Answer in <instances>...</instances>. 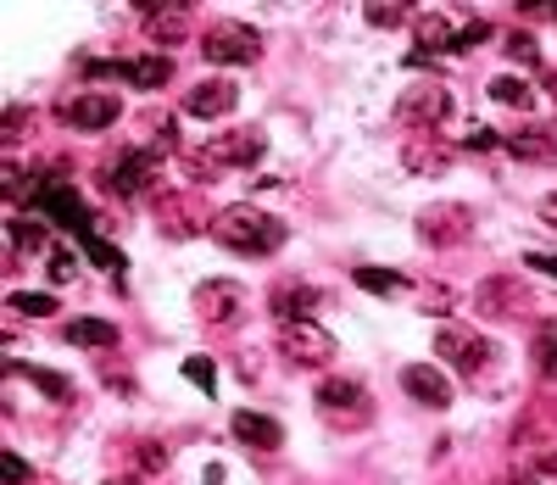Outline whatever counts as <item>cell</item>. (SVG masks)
Instances as JSON below:
<instances>
[{
    "mask_svg": "<svg viewBox=\"0 0 557 485\" xmlns=\"http://www.w3.org/2000/svg\"><path fill=\"white\" fill-rule=\"evenodd\" d=\"M402 391L418 401V408H429V413H446L452 396H457L446 369H435V362H407V369H402Z\"/></svg>",
    "mask_w": 557,
    "mask_h": 485,
    "instance_id": "obj_15",
    "label": "cell"
},
{
    "mask_svg": "<svg viewBox=\"0 0 557 485\" xmlns=\"http://www.w3.org/2000/svg\"><path fill=\"white\" fill-rule=\"evenodd\" d=\"M502 151H513L519 162L557 168V129H513V135H502Z\"/></svg>",
    "mask_w": 557,
    "mask_h": 485,
    "instance_id": "obj_20",
    "label": "cell"
},
{
    "mask_svg": "<svg viewBox=\"0 0 557 485\" xmlns=\"http://www.w3.org/2000/svg\"><path fill=\"white\" fill-rule=\"evenodd\" d=\"M463 145H474V151H496V145H502V135H496V129H485V124H468Z\"/></svg>",
    "mask_w": 557,
    "mask_h": 485,
    "instance_id": "obj_38",
    "label": "cell"
},
{
    "mask_svg": "<svg viewBox=\"0 0 557 485\" xmlns=\"http://www.w3.org/2000/svg\"><path fill=\"white\" fill-rule=\"evenodd\" d=\"M474 312L480 318H524L530 307H535V296H530V285L524 279H513V273H491V279H480V285H474Z\"/></svg>",
    "mask_w": 557,
    "mask_h": 485,
    "instance_id": "obj_9",
    "label": "cell"
},
{
    "mask_svg": "<svg viewBox=\"0 0 557 485\" xmlns=\"http://www.w3.org/2000/svg\"><path fill=\"white\" fill-rule=\"evenodd\" d=\"M541 224H546V229H557V195H546V201H541Z\"/></svg>",
    "mask_w": 557,
    "mask_h": 485,
    "instance_id": "obj_41",
    "label": "cell"
},
{
    "mask_svg": "<svg viewBox=\"0 0 557 485\" xmlns=\"http://www.w3.org/2000/svg\"><path fill=\"white\" fill-rule=\"evenodd\" d=\"M0 474H7V485H28V474H34V469H28L17 452H7V458H0Z\"/></svg>",
    "mask_w": 557,
    "mask_h": 485,
    "instance_id": "obj_39",
    "label": "cell"
},
{
    "mask_svg": "<svg viewBox=\"0 0 557 485\" xmlns=\"http://www.w3.org/2000/svg\"><path fill=\"white\" fill-rule=\"evenodd\" d=\"M234 106H241V85H234V78H202V85L184 95V112L202 117V124H212V117H229Z\"/></svg>",
    "mask_w": 557,
    "mask_h": 485,
    "instance_id": "obj_17",
    "label": "cell"
},
{
    "mask_svg": "<svg viewBox=\"0 0 557 485\" xmlns=\"http://www.w3.org/2000/svg\"><path fill=\"white\" fill-rule=\"evenodd\" d=\"M145 39L163 51H179L184 39H195V12L179 7V0H163V7H145Z\"/></svg>",
    "mask_w": 557,
    "mask_h": 485,
    "instance_id": "obj_14",
    "label": "cell"
},
{
    "mask_svg": "<svg viewBox=\"0 0 557 485\" xmlns=\"http://www.w3.org/2000/svg\"><path fill=\"white\" fill-rule=\"evenodd\" d=\"M524 263H530L535 273H546V279H557V252H530Z\"/></svg>",
    "mask_w": 557,
    "mask_h": 485,
    "instance_id": "obj_40",
    "label": "cell"
},
{
    "mask_svg": "<svg viewBox=\"0 0 557 485\" xmlns=\"http://www.w3.org/2000/svg\"><path fill=\"white\" fill-rule=\"evenodd\" d=\"M435 352H441L468 385H485V380L502 369V352H496L480 330H463V323H441V335H435Z\"/></svg>",
    "mask_w": 557,
    "mask_h": 485,
    "instance_id": "obj_3",
    "label": "cell"
},
{
    "mask_svg": "<svg viewBox=\"0 0 557 485\" xmlns=\"http://www.w3.org/2000/svg\"><path fill=\"white\" fill-rule=\"evenodd\" d=\"M73 273H78V257L56 246V252H51V285H67V279H73Z\"/></svg>",
    "mask_w": 557,
    "mask_h": 485,
    "instance_id": "obj_37",
    "label": "cell"
},
{
    "mask_svg": "<svg viewBox=\"0 0 557 485\" xmlns=\"http://www.w3.org/2000/svg\"><path fill=\"white\" fill-rule=\"evenodd\" d=\"M190 385H202V396L218 391V369H212V357H184V369H179Z\"/></svg>",
    "mask_w": 557,
    "mask_h": 485,
    "instance_id": "obj_32",
    "label": "cell"
},
{
    "mask_svg": "<svg viewBox=\"0 0 557 485\" xmlns=\"http://www.w3.org/2000/svg\"><path fill=\"white\" fill-rule=\"evenodd\" d=\"M318 413H324L335 430H357V424H368L374 401H368V391L357 385V380L324 374V380H318Z\"/></svg>",
    "mask_w": 557,
    "mask_h": 485,
    "instance_id": "obj_6",
    "label": "cell"
},
{
    "mask_svg": "<svg viewBox=\"0 0 557 485\" xmlns=\"http://www.w3.org/2000/svg\"><path fill=\"white\" fill-rule=\"evenodd\" d=\"M78 252H85L95 268H106V273H124V252H117V246H106V240L90 229V234H78Z\"/></svg>",
    "mask_w": 557,
    "mask_h": 485,
    "instance_id": "obj_26",
    "label": "cell"
},
{
    "mask_svg": "<svg viewBox=\"0 0 557 485\" xmlns=\"http://www.w3.org/2000/svg\"><path fill=\"white\" fill-rule=\"evenodd\" d=\"M7 307L23 312V318H51V312H56V296H46V291H12Z\"/></svg>",
    "mask_w": 557,
    "mask_h": 485,
    "instance_id": "obj_28",
    "label": "cell"
},
{
    "mask_svg": "<svg viewBox=\"0 0 557 485\" xmlns=\"http://www.w3.org/2000/svg\"><path fill=\"white\" fill-rule=\"evenodd\" d=\"M363 291H374V296H396V291H407V279L402 273H390V268H357L351 273Z\"/></svg>",
    "mask_w": 557,
    "mask_h": 485,
    "instance_id": "obj_27",
    "label": "cell"
},
{
    "mask_svg": "<svg viewBox=\"0 0 557 485\" xmlns=\"http://www.w3.org/2000/svg\"><path fill=\"white\" fill-rule=\"evenodd\" d=\"M541 474H557V452H546V458H541Z\"/></svg>",
    "mask_w": 557,
    "mask_h": 485,
    "instance_id": "obj_42",
    "label": "cell"
},
{
    "mask_svg": "<svg viewBox=\"0 0 557 485\" xmlns=\"http://www.w3.org/2000/svg\"><path fill=\"white\" fill-rule=\"evenodd\" d=\"M12 246H23V252H39V246H46V229H39V224H28V218H23V224L12 218Z\"/></svg>",
    "mask_w": 557,
    "mask_h": 485,
    "instance_id": "obj_34",
    "label": "cell"
},
{
    "mask_svg": "<svg viewBox=\"0 0 557 485\" xmlns=\"http://www.w3.org/2000/svg\"><path fill=\"white\" fill-rule=\"evenodd\" d=\"M156 174H163V151H156V145H134L117 162H106L101 184L112 195H145V190H156Z\"/></svg>",
    "mask_w": 557,
    "mask_h": 485,
    "instance_id": "obj_8",
    "label": "cell"
},
{
    "mask_svg": "<svg viewBox=\"0 0 557 485\" xmlns=\"http://www.w3.org/2000/svg\"><path fill=\"white\" fill-rule=\"evenodd\" d=\"M202 56L218 67H251L262 56V34L251 23H218L202 34Z\"/></svg>",
    "mask_w": 557,
    "mask_h": 485,
    "instance_id": "obj_10",
    "label": "cell"
},
{
    "mask_svg": "<svg viewBox=\"0 0 557 485\" xmlns=\"http://www.w3.org/2000/svg\"><path fill=\"white\" fill-rule=\"evenodd\" d=\"M229 430L241 435L246 447H257V452H278V447H285V424L268 419V413H251V408L234 413V419H229Z\"/></svg>",
    "mask_w": 557,
    "mask_h": 485,
    "instance_id": "obj_19",
    "label": "cell"
},
{
    "mask_svg": "<svg viewBox=\"0 0 557 485\" xmlns=\"http://www.w3.org/2000/svg\"><path fill=\"white\" fill-rule=\"evenodd\" d=\"M90 78H129L134 90H163L173 78V56H112V62H85Z\"/></svg>",
    "mask_w": 557,
    "mask_h": 485,
    "instance_id": "obj_11",
    "label": "cell"
},
{
    "mask_svg": "<svg viewBox=\"0 0 557 485\" xmlns=\"http://www.w3.org/2000/svg\"><path fill=\"white\" fill-rule=\"evenodd\" d=\"M34 124V106H7V145H17Z\"/></svg>",
    "mask_w": 557,
    "mask_h": 485,
    "instance_id": "obj_35",
    "label": "cell"
},
{
    "mask_svg": "<svg viewBox=\"0 0 557 485\" xmlns=\"http://www.w3.org/2000/svg\"><path fill=\"white\" fill-rule=\"evenodd\" d=\"M195 318L207 323V330H229V323H241L246 318V285L241 279H202L190 296Z\"/></svg>",
    "mask_w": 557,
    "mask_h": 485,
    "instance_id": "obj_7",
    "label": "cell"
},
{
    "mask_svg": "<svg viewBox=\"0 0 557 485\" xmlns=\"http://www.w3.org/2000/svg\"><path fill=\"white\" fill-rule=\"evenodd\" d=\"M156 229H163L168 240H184L202 229V213H195V195H156Z\"/></svg>",
    "mask_w": 557,
    "mask_h": 485,
    "instance_id": "obj_18",
    "label": "cell"
},
{
    "mask_svg": "<svg viewBox=\"0 0 557 485\" xmlns=\"http://www.w3.org/2000/svg\"><path fill=\"white\" fill-rule=\"evenodd\" d=\"M62 341L67 346H85V352H112L117 346V323L112 318H67Z\"/></svg>",
    "mask_w": 557,
    "mask_h": 485,
    "instance_id": "obj_23",
    "label": "cell"
},
{
    "mask_svg": "<svg viewBox=\"0 0 557 485\" xmlns=\"http://www.w3.org/2000/svg\"><path fill=\"white\" fill-rule=\"evenodd\" d=\"M278 357H285L290 369H301V374H324L335 362V335L324 330V323H312V318L278 323Z\"/></svg>",
    "mask_w": 557,
    "mask_h": 485,
    "instance_id": "obj_5",
    "label": "cell"
},
{
    "mask_svg": "<svg viewBox=\"0 0 557 485\" xmlns=\"http://www.w3.org/2000/svg\"><path fill=\"white\" fill-rule=\"evenodd\" d=\"M513 485H530V480H513Z\"/></svg>",
    "mask_w": 557,
    "mask_h": 485,
    "instance_id": "obj_43",
    "label": "cell"
},
{
    "mask_svg": "<svg viewBox=\"0 0 557 485\" xmlns=\"http://www.w3.org/2000/svg\"><path fill=\"white\" fill-rule=\"evenodd\" d=\"M273 312H278V323H301V318H312L318 307H324L329 296L318 291V285H273Z\"/></svg>",
    "mask_w": 557,
    "mask_h": 485,
    "instance_id": "obj_21",
    "label": "cell"
},
{
    "mask_svg": "<svg viewBox=\"0 0 557 485\" xmlns=\"http://www.w3.org/2000/svg\"><path fill=\"white\" fill-rule=\"evenodd\" d=\"M491 101H502V106H519V112H524V106L535 101V90L524 85L519 73H496V78H491Z\"/></svg>",
    "mask_w": 557,
    "mask_h": 485,
    "instance_id": "obj_25",
    "label": "cell"
},
{
    "mask_svg": "<svg viewBox=\"0 0 557 485\" xmlns=\"http://www.w3.org/2000/svg\"><path fill=\"white\" fill-rule=\"evenodd\" d=\"M12 374H23L34 391H46L51 401H67L73 396V385H67V374H51V369H39V362H7Z\"/></svg>",
    "mask_w": 557,
    "mask_h": 485,
    "instance_id": "obj_24",
    "label": "cell"
},
{
    "mask_svg": "<svg viewBox=\"0 0 557 485\" xmlns=\"http://www.w3.org/2000/svg\"><path fill=\"white\" fill-rule=\"evenodd\" d=\"M485 39H491V23H485V17L463 23V28H457V39H452V56H468V51H480Z\"/></svg>",
    "mask_w": 557,
    "mask_h": 485,
    "instance_id": "obj_30",
    "label": "cell"
},
{
    "mask_svg": "<svg viewBox=\"0 0 557 485\" xmlns=\"http://www.w3.org/2000/svg\"><path fill=\"white\" fill-rule=\"evenodd\" d=\"M268 156V135L251 124V129H229V135H207L202 151H195V179L212 184L223 174H246Z\"/></svg>",
    "mask_w": 557,
    "mask_h": 485,
    "instance_id": "obj_2",
    "label": "cell"
},
{
    "mask_svg": "<svg viewBox=\"0 0 557 485\" xmlns=\"http://www.w3.org/2000/svg\"><path fill=\"white\" fill-rule=\"evenodd\" d=\"M507 62H519V67H541V46H535V34H507Z\"/></svg>",
    "mask_w": 557,
    "mask_h": 485,
    "instance_id": "obj_31",
    "label": "cell"
},
{
    "mask_svg": "<svg viewBox=\"0 0 557 485\" xmlns=\"http://www.w3.org/2000/svg\"><path fill=\"white\" fill-rule=\"evenodd\" d=\"M535 374H541V380H557V330L535 335Z\"/></svg>",
    "mask_w": 557,
    "mask_h": 485,
    "instance_id": "obj_33",
    "label": "cell"
},
{
    "mask_svg": "<svg viewBox=\"0 0 557 485\" xmlns=\"http://www.w3.org/2000/svg\"><path fill=\"white\" fill-rule=\"evenodd\" d=\"M452 117V95H446V85H407L402 90V101H396V124L402 129H435V124H446Z\"/></svg>",
    "mask_w": 557,
    "mask_h": 485,
    "instance_id": "obj_12",
    "label": "cell"
},
{
    "mask_svg": "<svg viewBox=\"0 0 557 485\" xmlns=\"http://www.w3.org/2000/svg\"><path fill=\"white\" fill-rule=\"evenodd\" d=\"M468 234H474V207H463V201H435V207L418 213L424 246H463Z\"/></svg>",
    "mask_w": 557,
    "mask_h": 485,
    "instance_id": "obj_13",
    "label": "cell"
},
{
    "mask_svg": "<svg viewBox=\"0 0 557 485\" xmlns=\"http://www.w3.org/2000/svg\"><path fill=\"white\" fill-rule=\"evenodd\" d=\"M452 39H457V28L441 12H418V46L407 51V67H424L435 51H452Z\"/></svg>",
    "mask_w": 557,
    "mask_h": 485,
    "instance_id": "obj_22",
    "label": "cell"
},
{
    "mask_svg": "<svg viewBox=\"0 0 557 485\" xmlns=\"http://www.w3.org/2000/svg\"><path fill=\"white\" fill-rule=\"evenodd\" d=\"M129 452H134V474H140V480H151V474L168 469V452L151 447V441H129Z\"/></svg>",
    "mask_w": 557,
    "mask_h": 485,
    "instance_id": "obj_29",
    "label": "cell"
},
{
    "mask_svg": "<svg viewBox=\"0 0 557 485\" xmlns=\"http://www.w3.org/2000/svg\"><path fill=\"white\" fill-rule=\"evenodd\" d=\"M363 17H368L374 28H402V23H407V7H368Z\"/></svg>",
    "mask_w": 557,
    "mask_h": 485,
    "instance_id": "obj_36",
    "label": "cell"
},
{
    "mask_svg": "<svg viewBox=\"0 0 557 485\" xmlns=\"http://www.w3.org/2000/svg\"><path fill=\"white\" fill-rule=\"evenodd\" d=\"M62 117H67V129H85V135H101V129H112L117 117H124V106H117V95L85 90V95H73V101H62Z\"/></svg>",
    "mask_w": 557,
    "mask_h": 485,
    "instance_id": "obj_16",
    "label": "cell"
},
{
    "mask_svg": "<svg viewBox=\"0 0 557 485\" xmlns=\"http://www.w3.org/2000/svg\"><path fill=\"white\" fill-rule=\"evenodd\" d=\"M28 213H46V218H51L56 229H67L73 240L95 229V213L85 207V201H78V190L67 184L62 168H56V174H39V190L28 195Z\"/></svg>",
    "mask_w": 557,
    "mask_h": 485,
    "instance_id": "obj_4",
    "label": "cell"
},
{
    "mask_svg": "<svg viewBox=\"0 0 557 485\" xmlns=\"http://www.w3.org/2000/svg\"><path fill=\"white\" fill-rule=\"evenodd\" d=\"M207 234L218 240L223 252H234V257H273L290 240V224L262 213V207H251V201H234V207L207 218Z\"/></svg>",
    "mask_w": 557,
    "mask_h": 485,
    "instance_id": "obj_1",
    "label": "cell"
}]
</instances>
